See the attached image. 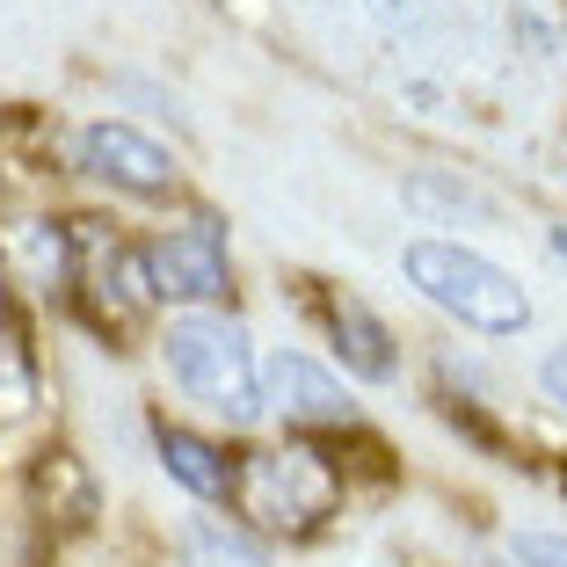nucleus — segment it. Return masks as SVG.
<instances>
[{
  "label": "nucleus",
  "mask_w": 567,
  "mask_h": 567,
  "mask_svg": "<svg viewBox=\"0 0 567 567\" xmlns=\"http://www.w3.org/2000/svg\"><path fill=\"white\" fill-rule=\"evenodd\" d=\"M161 364L167 379L183 385L204 415H218L226 430H255L269 415L262 401V357L248 342V320L218 313V306H197V313H175L161 334Z\"/></svg>",
  "instance_id": "f257e3e1"
},
{
  "label": "nucleus",
  "mask_w": 567,
  "mask_h": 567,
  "mask_svg": "<svg viewBox=\"0 0 567 567\" xmlns=\"http://www.w3.org/2000/svg\"><path fill=\"white\" fill-rule=\"evenodd\" d=\"M401 277L415 284L436 313H451L473 334H524L532 328V291L517 284V269H502L495 255L466 248V240H444V234L408 240Z\"/></svg>",
  "instance_id": "f03ea898"
},
{
  "label": "nucleus",
  "mask_w": 567,
  "mask_h": 567,
  "mask_svg": "<svg viewBox=\"0 0 567 567\" xmlns=\"http://www.w3.org/2000/svg\"><path fill=\"white\" fill-rule=\"evenodd\" d=\"M255 532L277 538H313L328 517H342V473L313 444H262L234 451V502Z\"/></svg>",
  "instance_id": "7ed1b4c3"
},
{
  "label": "nucleus",
  "mask_w": 567,
  "mask_h": 567,
  "mask_svg": "<svg viewBox=\"0 0 567 567\" xmlns=\"http://www.w3.org/2000/svg\"><path fill=\"white\" fill-rule=\"evenodd\" d=\"M138 255H146L153 306H183V313H197V306H218L226 284H234V240H226V226H218L212 212L153 234Z\"/></svg>",
  "instance_id": "20e7f679"
},
{
  "label": "nucleus",
  "mask_w": 567,
  "mask_h": 567,
  "mask_svg": "<svg viewBox=\"0 0 567 567\" xmlns=\"http://www.w3.org/2000/svg\"><path fill=\"white\" fill-rule=\"evenodd\" d=\"M73 299L87 306L95 328H124L153 306L146 255L132 240H117L102 218H73Z\"/></svg>",
  "instance_id": "39448f33"
},
{
  "label": "nucleus",
  "mask_w": 567,
  "mask_h": 567,
  "mask_svg": "<svg viewBox=\"0 0 567 567\" xmlns=\"http://www.w3.org/2000/svg\"><path fill=\"white\" fill-rule=\"evenodd\" d=\"M73 167L87 183H110L124 197H183V167L161 138H146L124 117H95L73 132Z\"/></svg>",
  "instance_id": "423d86ee"
},
{
  "label": "nucleus",
  "mask_w": 567,
  "mask_h": 567,
  "mask_svg": "<svg viewBox=\"0 0 567 567\" xmlns=\"http://www.w3.org/2000/svg\"><path fill=\"white\" fill-rule=\"evenodd\" d=\"M262 401L284 430H357V422H364L357 401H350V385L334 379L328 364L299 357V350L262 357Z\"/></svg>",
  "instance_id": "0eeeda50"
},
{
  "label": "nucleus",
  "mask_w": 567,
  "mask_h": 567,
  "mask_svg": "<svg viewBox=\"0 0 567 567\" xmlns=\"http://www.w3.org/2000/svg\"><path fill=\"white\" fill-rule=\"evenodd\" d=\"M313 313H320V328H328L334 364L350 371V379L385 385L393 371H401V342H393V328H385V320L371 313L357 291H342V284H320V291H313Z\"/></svg>",
  "instance_id": "6e6552de"
},
{
  "label": "nucleus",
  "mask_w": 567,
  "mask_h": 567,
  "mask_svg": "<svg viewBox=\"0 0 567 567\" xmlns=\"http://www.w3.org/2000/svg\"><path fill=\"white\" fill-rule=\"evenodd\" d=\"M0 277L30 284L44 299L73 291V218H0Z\"/></svg>",
  "instance_id": "1a4fd4ad"
},
{
  "label": "nucleus",
  "mask_w": 567,
  "mask_h": 567,
  "mask_svg": "<svg viewBox=\"0 0 567 567\" xmlns=\"http://www.w3.org/2000/svg\"><path fill=\"white\" fill-rule=\"evenodd\" d=\"M153 451H161L167 481H183L197 502H234V451L226 444L183 430V422H161V430H153Z\"/></svg>",
  "instance_id": "9d476101"
},
{
  "label": "nucleus",
  "mask_w": 567,
  "mask_h": 567,
  "mask_svg": "<svg viewBox=\"0 0 567 567\" xmlns=\"http://www.w3.org/2000/svg\"><path fill=\"white\" fill-rule=\"evenodd\" d=\"M401 204L415 218H430V226H444V218L495 226V218H502V197H495V189H481L473 175H458V167H415V175L401 183Z\"/></svg>",
  "instance_id": "9b49d317"
},
{
  "label": "nucleus",
  "mask_w": 567,
  "mask_h": 567,
  "mask_svg": "<svg viewBox=\"0 0 567 567\" xmlns=\"http://www.w3.org/2000/svg\"><path fill=\"white\" fill-rule=\"evenodd\" d=\"M30 502H37V517H44V524H87L102 495H95V473H87L81 451L51 444L44 458L30 466Z\"/></svg>",
  "instance_id": "f8f14e48"
},
{
  "label": "nucleus",
  "mask_w": 567,
  "mask_h": 567,
  "mask_svg": "<svg viewBox=\"0 0 567 567\" xmlns=\"http://www.w3.org/2000/svg\"><path fill=\"white\" fill-rule=\"evenodd\" d=\"M175 560L183 567H269V553L255 546L240 524H218V517H197L183 538H175Z\"/></svg>",
  "instance_id": "ddd939ff"
},
{
  "label": "nucleus",
  "mask_w": 567,
  "mask_h": 567,
  "mask_svg": "<svg viewBox=\"0 0 567 567\" xmlns=\"http://www.w3.org/2000/svg\"><path fill=\"white\" fill-rule=\"evenodd\" d=\"M37 401V350L16 320L0 313V415H22Z\"/></svg>",
  "instance_id": "4468645a"
},
{
  "label": "nucleus",
  "mask_w": 567,
  "mask_h": 567,
  "mask_svg": "<svg viewBox=\"0 0 567 567\" xmlns=\"http://www.w3.org/2000/svg\"><path fill=\"white\" fill-rule=\"evenodd\" d=\"M509 560L517 567H567V532L524 524V532H509Z\"/></svg>",
  "instance_id": "2eb2a0df"
},
{
  "label": "nucleus",
  "mask_w": 567,
  "mask_h": 567,
  "mask_svg": "<svg viewBox=\"0 0 567 567\" xmlns=\"http://www.w3.org/2000/svg\"><path fill=\"white\" fill-rule=\"evenodd\" d=\"M538 393H546V401L567 415V342H560V350H546V357H538Z\"/></svg>",
  "instance_id": "dca6fc26"
},
{
  "label": "nucleus",
  "mask_w": 567,
  "mask_h": 567,
  "mask_svg": "<svg viewBox=\"0 0 567 567\" xmlns=\"http://www.w3.org/2000/svg\"><path fill=\"white\" fill-rule=\"evenodd\" d=\"M553 255H560V262H567V234H553Z\"/></svg>",
  "instance_id": "f3484780"
},
{
  "label": "nucleus",
  "mask_w": 567,
  "mask_h": 567,
  "mask_svg": "<svg viewBox=\"0 0 567 567\" xmlns=\"http://www.w3.org/2000/svg\"><path fill=\"white\" fill-rule=\"evenodd\" d=\"M0 313H8V277H0Z\"/></svg>",
  "instance_id": "a211bd4d"
}]
</instances>
